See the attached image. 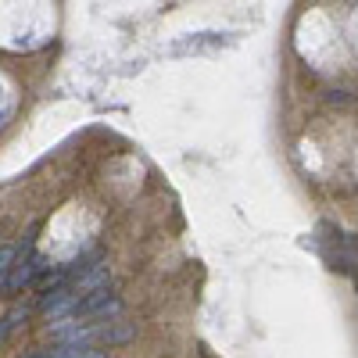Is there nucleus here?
<instances>
[{
  "instance_id": "f257e3e1",
  "label": "nucleus",
  "mask_w": 358,
  "mask_h": 358,
  "mask_svg": "<svg viewBox=\"0 0 358 358\" xmlns=\"http://www.w3.org/2000/svg\"><path fill=\"white\" fill-rule=\"evenodd\" d=\"M47 258L40 255V251H33V248H29L18 262H15V268H11V276L4 280V287H0V290H8V294H18V290H25V287H33L36 283V276L40 273H47Z\"/></svg>"
},
{
  "instance_id": "f03ea898",
  "label": "nucleus",
  "mask_w": 358,
  "mask_h": 358,
  "mask_svg": "<svg viewBox=\"0 0 358 358\" xmlns=\"http://www.w3.org/2000/svg\"><path fill=\"white\" fill-rule=\"evenodd\" d=\"M108 280H111V268H108V262H90L86 268H79V273L72 276V283H65L69 287V294H76L79 301L86 294H94V290H101V287H108Z\"/></svg>"
},
{
  "instance_id": "7ed1b4c3",
  "label": "nucleus",
  "mask_w": 358,
  "mask_h": 358,
  "mask_svg": "<svg viewBox=\"0 0 358 358\" xmlns=\"http://www.w3.org/2000/svg\"><path fill=\"white\" fill-rule=\"evenodd\" d=\"M29 358H108V348H97V344H54V348L33 351Z\"/></svg>"
},
{
  "instance_id": "20e7f679",
  "label": "nucleus",
  "mask_w": 358,
  "mask_h": 358,
  "mask_svg": "<svg viewBox=\"0 0 358 358\" xmlns=\"http://www.w3.org/2000/svg\"><path fill=\"white\" fill-rule=\"evenodd\" d=\"M15 262H18V248H11V244H0V287H4V280L11 276Z\"/></svg>"
},
{
  "instance_id": "39448f33",
  "label": "nucleus",
  "mask_w": 358,
  "mask_h": 358,
  "mask_svg": "<svg viewBox=\"0 0 358 358\" xmlns=\"http://www.w3.org/2000/svg\"><path fill=\"white\" fill-rule=\"evenodd\" d=\"M4 334H8V326H0V337H4Z\"/></svg>"
}]
</instances>
